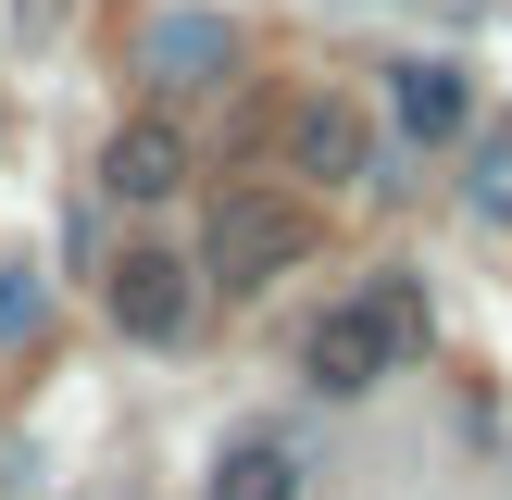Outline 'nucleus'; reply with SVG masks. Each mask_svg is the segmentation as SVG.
<instances>
[{
  "mask_svg": "<svg viewBox=\"0 0 512 500\" xmlns=\"http://www.w3.org/2000/svg\"><path fill=\"white\" fill-rule=\"evenodd\" d=\"M413 350H425V288H413V275H375L363 300H338V313L300 338V375H313L325 400H363L375 375L413 363Z\"/></svg>",
  "mask_w": 512,
  "mask_h": 500,
  "instance_id": "f257e3e1",
  "label": "nucleus"
},
{
  "mask_svg": "<svg viewBox=\"0 0 512 500\" xmlns=\"http://www.w3.org/2000/svg\"><path fill=\"white\" fill-rule=\"evenodd\" d=\"M313 263V213L300 200H275V188H225L213 200V225H200V275L213 288H275V275H300Z\"/></svg>",
  "mask_w": 512,
  "mask_h": 500,
  "instance_id": "f03ea898",
  "label": "nucleus"
},
{
  "mask_svg": "<svg viewBox=\"0 0 512 500\" xmlns=\"http://www.w3.org/2000/svg\"><path fill=\"white\" fill-rule=\"evenodd\" d=\"M100 300H113V325L138 350H175L200 325V288H188V263H175V250H125L113 275H100Z\"/></svg>",
  "mask_w": 512,
  "mask_h": 500,
  "instance_id": "7ed1b4c3",
  "label": "nucleus"
},
{
  "mask_svg": "<svg viewBox=\"0 0 512 500\" xmlns=\"http://www.w3.org/2000/svg\"><path fill=\"white\" fill-rule=\"evenodd\" d=\"M138 63H150V88H225V75H238V25L225 13H150Z\"/></svg>",
  "mask_w": 512,
  "mask_h": 500,
  "instance_id": "20e7f679",
  "label": "nucleus"
},
{
  "mask_svg": "<svg viewBox=\"0 0 512 500\" xmlns=\"http://www.w3.org/2000/svg\"><path fill=\"white\" fill-rule=\"evenodd\" d=\"M288 175H313V188H375V138L350 100H300L288 113Z\"/></svg>",
  "mask_w": 512,
  "mask_h": 500,
  "instance_id": "39448f33",
  "label": "nucleus"
},
{
  "mask_svg": "<svg viewBox=\"0 0 512 500\" xmlns=\"http://www.w3.org/2000/svg\"><path fill=\"white\" fill-rule=\"evenodd\" d=\"M100 188H113V200H175V188H188V138H175L163 113L113 125V150H100Z\"/></svg>",
  "mask_w": 512,
  "mask_h": 500,
  "instance_id": "423d86ee",
  "label": "nucleus"
},
{
  "mask_svg": "<svg viewBox=\"0 0 512 500\" xmlns=\"http://www.w3.org/2000/svg\"><path fill=\"white\" fill-rule=\"evenodd\" d=\"M388 100H400V138H425V150L475 125V88H463L450 63H400V75H388Z\"/></svg>",
  "mask_w": 512,
  "mask_h": 500,
  "instance_id": "0eeeda50",
  "label": "nucleus"
},
{
  "mask_svg": "<svg viewBox=\"0 0 512 500\" xmlns=\"http://www.w3.org/2000/svg\"><path fill=\"white\" fill-rule=\"evenodd\" d=\"M200 500H300V450L288 438H225L213 475H200Z\"/></svg>",
  "mask_w": 512,
  "mask_h": 500,
  "instance_id": "6e6552de",
  "label": "nucleus"
},
{
  "mask_svg": "<svg viewBox=\"0 0 512 500\" xmlns=\"http://www.w3.org/2000/svg\"><path fill=\"white\" fill-rule=\"evenodd\" d=\"M463 200H475V213H488V225H512V125H500L488 150H475V175H463Z\"/></svg>",
  "mask_w": 512,
  "mask_h": 500,
  "instance_id": "1a4fd4ad",
  "label": "nucleus"
},
{
  "mask_svg": "<svg viewBox=\"0 0 512 500\" xmlns=\"http://www.w3.org/2000/svg\"><path fill=\"white\" fill-rule=\"evenodd\" d=\"M38 325V275H0V338H25Z\"/></svg>",
  "mask_w": 512,
  "mask_h": 500,
  "instance_id": "9d476101",
  "label": "nucleus"
}]
</instances>
